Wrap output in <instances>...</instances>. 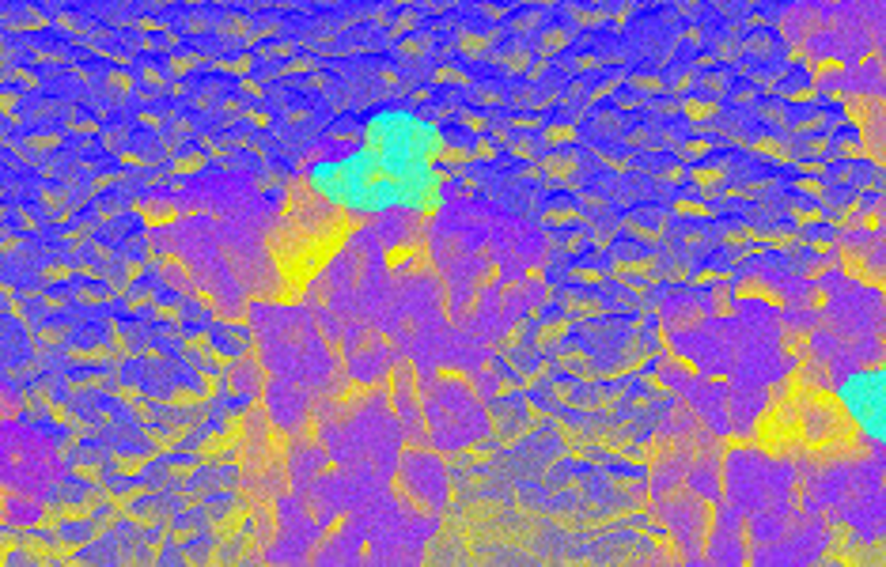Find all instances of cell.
<instances>
[{"instance_id": "cell-1", "label": "cell", "mask_w": 886, "mask_h": 567, "mask_svg": "<svg viewBox=\"0 0 886 567\" xmlns=\"http://www.w3.org/2000/svg\"><path fill=\"white\" fill-rule=\"evenodd\" d=\"M436 155L439 132L424 117L382 110L349 155L311 171V186L353 212H417L436 201Z\"/></svg>"}, {"instance_id": "cell-2", "label": "cell", "mask_w": 886, "mask_h": 567, "mask_svg": "<svg viewBox=\"0 0 886 567\" xmlns=\"http://www.w3.org/2000/svg\"><path fill=\"white\" fill-rule=\"evenodd\" d=\"M837 405L871 446L886 450V364L853 371L837 382Z\"/></svg>"}]
</instances>
